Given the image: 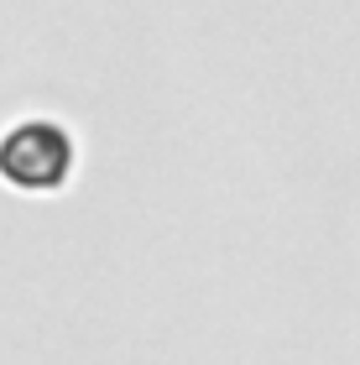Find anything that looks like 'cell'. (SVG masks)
Here are the masks:
<instances>
[{"instance_id":"1","label":"cell","mask_w":360,"mask_h":365,"mask_svg":"<svg viewBox=\"0 0 360 365\" xmlns=\"http://www.w3.org/2000/svg\"><path fill=\"white\" fill-rule=\"evenodd\" d=\"M73 168V136L68 125L47 120V115H26V120L6 125V136H0V178L11 182V188H58L63 178Z\"/></svg>"}]
</instances>
